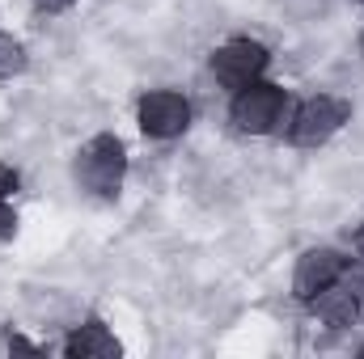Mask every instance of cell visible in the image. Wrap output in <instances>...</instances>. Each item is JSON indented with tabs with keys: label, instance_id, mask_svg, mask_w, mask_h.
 Here are the masks:
<instances>
[{
	"label": "cell",
	"instance_id": "obj_1",
	"mask_svg": "<svg viewBox=\"0 0 364 359\" xmlns=\"http://www.w3.org/2000/svg\"><path fill=\"white\" fill-rule=\"evenodd\" d=\"M73 178H77L81 190H90L93 199H114L123 190V178H127V148H123V140L110 136V131L85 140L77 148Z\"/></svg>",
	"mask_w": 364,
	"mask_h": 359
},
{
	"label": "cell",
	"instance_id": "obj_6",
	"mask_svg": "<svg viewBox=\"0 0 364 359\" xmlns=\"http://www.w3.org/2000/svg\"><path fill=\"white\" fill-rule=\"evenodd\" d=\"M348 267H352V258H343V250H335V245H309L296 258V267H292V296L301 304H309L322 287L339 283Z\"/></svg>",
	"mask_w": 364,
	"mask_h": 359
},
{
	"label": "cell",
	"instance_id": "obj_9",
	"mask_svg": "<svg viewBox=\"0 0 364 359\" xmlns=\"http://www.w3.org/2000/svg\"><path fill=\"white\" fill-rule=\"evenodd\" d=\"M26 72V47L13 34H0V81H13Z\"/></svg>",
	"mask_w": 364,
	"mask_h": 359
},
{
	"label": "cell",
	"instance_id": "obj_15",
	"mask_svg": "<svg viewBox=\"0 0 364 359\" xmlns=\"http://www.w3.org/2000/svg\"><path fill=\"white\" fill-rule=\"evenodd\" d=\"M360 55H364V30H360Z\"/></svg>",
	"mask_w": 364,
	"mask_h": 359
},
{
	"label": "cell",
	"instance_id": "obj_2",
	"mask_svg": "<svg viewBox=\"0 0 364 359\" xmlns=\"http://www.w3.org/2000/svg\"><path fill=\"white\" fill-rule=\"evenodd\" d=\"M348 123H352V101H348V97L314 93V97H305L301 106L288 110L284 136H288V144H296V148H322V144H331Z\"/></svg>",
	"mask_w": 364,
	"mask_h": 359
},
{
	"label": "cell",
	"instance_id": "obj_8",
	"mask_svg": "<svg viewBox=\"0 0 364 359\" xmlns=\"http://www.w3.org/2000/svg\"><path fill=\"white\" fill-rule=\"evenodd\" d=\"M123 351L119 347V338L110 334V326L106 321H97V317H90V321H81L73 334H68V343H64V355L68 359H114Z\"/></svg>",
	"mask_w": 364,
	"mask_h": 359
},
{
	"label": "cell",
	"instance_id": "obj_16",
	"mask_svg": "<svg viewBox=\"0 0 364 359\" xmlns=\"http://www.w3.org/2000/svg\"><path fill=\"white\" fill-rule=\"evenodd\" d=\"M356 355H360V359H364V343H360V351H356Z\"/></svg>",
	"mask_w": 364,
	"mask_h": 359
},
{
	"label": "cell",
	"instance_id": "obj_3",
	"mask_svg": "<svg viewBox=\"0 0 364 359\" xmlns=\"http://www.w3.org/2000/svg\"><path fill=\"white\" fill-rule=\"evenodd\" d=\"M288 89L275 85V81H250L246 89L233 93V106H229V123L242 131V136H272L288 123Z\"/></svg>",
	"mask_w": 364,
	"mask_h": 359
},
{
	"label": "cell",
	"instance_id": "obj_7",
	"mask_svg": "<svg viewBox=\"0 0 364 359\" xmlns=\"http://www.w3.org/2000/svg\"><path fill=\"white\" fill-rule=\"evenodd\" d=\"M309 313H314L326 330H348V326H356V321H360V304H356L352 283L339 279V283L322 287V292L309 300Z\"/></svg>",
	"mask_w": 364,
	"mask_h": 359
},
{
	"label": "cell",
	"instance_id": "obj_12",
	"mask_svg": "<svg viewBox=\"0 0 364 359\" xmlns=\"http://www.w3.org/2000/svg\"><path fill=\"white\" fill-rule=\"evenodd\" d=\"M343 279L352 283V292H356V304H360V321H364V270H343Z\"/></svg>",
	"mask_w": 364,
	"mask_h": 359
},
{
	"label": "cell",
	"instance_id": "obj_11",
	"mask_svg": "<svg viewBox=\"0 0 364 359\" xmlns=\"http://www.w3.org/2000/svg\"><path fill=\"white\" fill-rule=\"evenodd\" d=\"M17 170H13V165H0V203H4V199H13V190H17Z\"/></svg>",
	"mask_w": 364,
	"mask_h": 359
},
{
	"label": "cell",
	"instance_id": "obj_17",
	"mask_svg": "<svg viewBox=\"0 0 364 359\" xmlns=\"http://www.w3.org/2000/svg\"><path fill=\"white\" fill-rule=\"evenodd\" d=\"M360 4H364V0H360Z\"/></svg>",
	"mask_w": 364,
	"mask_h": 359
},
{
	"label": "cell",
	"instance_id": "obj_14",
	"mask_svg": "<svg viewBox=\"0 0 364 359\" xmlns=\"http://www.w3.org/2000/svg\"><path fill=\"white\" fill-rule=\"evenodd\" d=\"M356 254H360V258H364V224H360V228H356Z\"/></svg>",
	"mask_w": 364,
	"mask_h": 359
},
{
	"label": "cell",
	"instance_id": "obj_4",
	"mask_svg": "<svg viewBox=\"0 0 364 359\" xmlns=\"http://www.w3.org/2000/svg\"><path fill=\"white\" fill-rule=\"evenodd\" d=\"M267 64H272V51H267L259 38H229V43H220V47L212 51V60H208L212 77L233 93L246 89L250 81H263Z\"/></svg>",
	"mask_w": 364,
	"mask_h": 359
},
{
	"label": "cell",
	"instance_id": "obj_13",
	"mask_svg": "<svg viewBox=\"0 0 364 359\" xmlns=\"http://www.w3.org/2000/svg\"><path fill=\"white\" fill-rule=\"evenodd\" d=\"M38 13H64V9H73L77 0H30Z\"/></svg>",
	"mask_w": 364,
	"mask_h": 359
},
{
	"label": "cell",
	"instance_id": "obj_10",
	"mask_svg": "<svg viewBox=\"0 0 364 359\" xmlns=\"http://www.w3.org/2000/svg\"><path fill=\"white\" fill-rule=\"evenodd\" d=\"M17 237V211L9 207V199L0 203V241H13Z\"/></svg>",
	"mask_w": 364,
	"mask_h": 359
},
{
	"label": "cell",
	"instance_id": "obj_5",
	"mask_svg": "<svg viewBox=\"0 0 364 359\" xmlns=\"http://www.w3.org/2000/svg\"><path fill=\"white\" fill-rule=\"evenodd\" d=\"M191 118H195L191 97L178 89H149L136 101V123L149 140H178L191 127Z\"/></svg>",
	"mask_w": 364,
	"mask_h": 359
}]
</instances>
